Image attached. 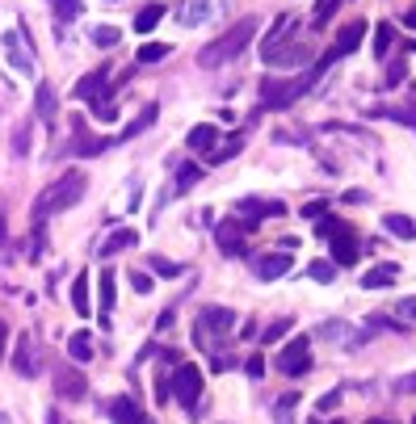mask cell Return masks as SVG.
I'll use <instances>...</instances> for the list:
<instances>
[{
  "label": "cell",
  "instance_id": "obj_1",
  "mask_svg": "<svg viewBox=\"0 0 416 424\" xmlns=\"http://www.w3.org/2000/svg\"><path fill=\"white\" fill-rule=\"evenodd\" d=\"M257 17H244V21H235L231 30H223L215 43H206V47L198 50V63L202 67H223V63H231V59H240L244 55V47L257 38Z\"/></svg>",
  "mask_w": 416,
  "mask_h": 424
},
{
  "label": "cell",
  "instance_id": "obj_2",
  "mask_svg": "<svg viewBox=\"0 0 416 424\" xmlns=\"http://www.w3.org/2000/svg\"><path fill=\"white\" fill-rule=\"evenodd\" d=\"M85 189H89V177L80 173V168H68L55 185H46L38 197H34V223H43L46 214H55V210H68V206H76L80 197H85Z\"/></svg>",
  "mask_w": 416,
  "mask_h": 424
},
{
  "label": "cell",
  "instance_id": "obj_3",
  "mask_svg": "<svg viewBox=\"0 0 416 424\" xmlns=\"http://www.w3.org/2000/svg\"><path fill=\"white\" fill-rule=\"evenodd\" d=\"M231 328H235V311H228V307H202L198 324H193V340L202 349H215L223 336H231Z\"/></svg>",
  "mask_w": 416,
  "mask_h": 424
},
{
  "label": "cell",
  "instance_id": "obj_4",
  "mask_svg": "<svg viewBox=\"0 0 416 424\" xmlns=\"http://www.w3.org/2000/svg\"><path fill=\"white\" fill-rule=\"evenodd\" d=\"M316 236L332 239V261L336 265H353L358 261V232L349 227V223H341V219H320V227H316Z\"/></svg>",
  "mask_w": 416,
  "mask_h": 424
},
{
  "label": "cell",
  "instance_id": "obj_5",
  "mask_svg": "<svg viewBox=\"0 0 416 424\" xmlns=\"http://www.w3.org/2000/svg\"><path fill=\"white\" fill-rule=\"evenodd\" d=\"M202 382H206V378H202V370H198L193 362H177V366H173V378H169L173 399L185 403V408L193 412V408H198V399H202Z\"/></svg>",
  "mask_w": 416,
  "mask_h": 424
},
{
  "label": "cell",
  "instance_id": "obj_6",
  "mask_svg": "<svg viewBox=\"0 0 416 424\" xmlns=\"http://www.w3.org/2000/svg\"><path fill=\"white\" fill-rule=\"evenodd\" d=\"M277 370L286 378L307 374V370H311V340H307V336H294V340L277 353Z\"/></svg>",
  "mask_w": 416,
  "mask_h": 424
},
{
  "label": "cell",
  "instance_id": "obj_7",
  "mask_svg": "<svg viewBox=\"0 0 416 424\" xmlns=\"http://www.w3.org/2000/svg\"><path fill=\"white\" fill-rule=\"evenodd\" d=\"M55 391H59L63 399H72V403H80V399L89 395V378L80 374V366H68V362H63V366L55 370Z\"/></svg>",
  "mask_w": 416,
  "mask_h": 424
},
{
  "label": "cell",
  "instance_id": "obj_8",
  "mask_svg": "<svg viewBox=\"0 0 416 424\" xmlns=\"http://www.w3.org/2000/svg\"><path fill=\"white\" fill-rule=\"evenodd\" d=\"M248 232H257V227H252V223H244V219H223V223L215 227V239H219V248H223L228 256H240Z\"/></svg>",
  "mask_w": 416,
  "mask_h": 424
},
{
  "label": "cell",
  "instance_id": "obj_9",
  "mask_svg": "<svg viewBox=\"0 0 416 424\" xmlns=\"http://www.w3.org/2000/svg\"><path fill=\"white\" fill-rule=\"evenodd\" d=\"M223 0H181L177 4V21L181 26H206L210 17H219Z\"/></svg>",
  "mask_w": 416,
  "mask_h": 424
},
{
  "label": "cell",
  "instance_id": "obj_10",
  "mask_svg": "<svg viewBox=\"0 0 416 424\" xmlns=\"http://www.w3.org/2000/svg\"><path fill=\"white\" fill-rule=\"evenodd\" d=\"M105 76H110V63H101L97 72H89V76H80V85L72 89V97L76 101H89V105H97V101H105Z\"/></svg>",
  "mask_w": 416,
  "mask_h": 424
},
{
  "label": "cell",
  "instance_id": "obj_11",
  "mask_svg": "<svg viewBox=\"0 0 416 424\" xmlns=\"http://www.w3.org/2000/svg\"><path fill=\"white\" fill-rule=\"evenodd\" d=\"M362 38H366V21H349V26H341V34H336V43L328 47L332 59H345V55H353V50L362 47Z\"/></svg>",
  "mask_w": 416,
  "mask_h": 424
},
{
  "label": "cell",
  "instance_id": "obj_12",
  "mask_svg": "<svg viewBox=\"0 0 416 424\" xmlns=\"http://www.w3.org/2000/svg\"><path fill=\"white\" fill-rule=\"evenodd\" d=\"M290 265H294L290 252H270V256H257V261H252V273H257L261 282H277L282 273H290Z\"/></svg>",
  "mask_w": 416,
  "mask_h": 424
},
{
  "label": "cell",
  "instance_id": "obj_13",
  "mask_svg": "<svg viewBox=\"0 0 416 424\" xmlns=\"http://www.w3.org/2000/svg\"><path fill=\"white\" fill-rule=\"evenodd\" d=\"M4 50H9L13 72H34V50H26V43H21V34H17V30H13V34H4Z\"/></svg>",
  "mask_w": 416,
  "mask_h": 424
},
{
  "label": "cell",
  "instance_id": "obj_14",
  "mask_svg": "<svg viewBox=\"0 0 416 424\" xmlns=\"http://www.w3.org/2000/svg\"><path fill=\"white\" fill-rule=\"evenodd\" d=\"M215 143H219V126H215V122H198V126L185 135V147H189V151H215Z\"/></svg>",
  "mask_w": 416,
  "mask_h": 424
},
{
  "label": "cell",
  "instance_id": "obj_15",
  "mask_svg": "<svg viewBox=\"0 0 416 424\" xmlns=\"http://www.w3.org/2000/svg\"><path fill=\"white\" fill-rule=\"evenodd\" d=\"M110 416H114L118 424H151L143 412H139V403L131 399V395H118V399H114V408H110Z\"/></svg>",
  "mask_w": 416,
  "mask_h": 424
},
{
  "label": "cell",
  "instance_id": "obj_16",
  "mask_svg": "<svg viewBox=\"0 0 416 424\" xmlns=\"http://www.w3.org/2000/svg\"><path fill=\"white\" fill-rule=\"evenodd\" d=\"M135 232H131V227H118V232H114V236L105 239V244H101V248H97V256H101V261H110V256H118V252H127V248H135Z\"/></svg>",
  "mask_w": 416,
  "mask_h": 424
},
{
  "label": "cell",
  "instance_id": "obj_17",
  "mask_svg": "<svg viewBox=\"0 0 416 424\" xmlns=\"http://www.w3.org/2000/svg\"><path fill=\"white\" fill-rule=\"evenodd\" d=\"M13 370H17L21 378L38 374V362H34V344H30V336H21V340H17V349H13Z\"/></svg>",
  "mask_w": 416,
  "mask_h": 424
},
{
  "label": "cell",
  "instance_id": "obj_18",
  "mask_svg": "<svg viewBox=\"0 0 416 424\" xmlns=\"http://www.w3.org/2000/svg\"><path fill=\"white\" fill-rule=\"evenodd\" d=\"M307 59V50L303 47H274V50H265V63L270 67H294V63H303Z\"/></svg>",
  "mask_w": 416,
  "mask_h": 424
},
{
  "label": "cell",
  "instance_id": "obj_19",
  "mask_svg": "<svg viewBox=\"0 0 416 424\" xmlns=\"http://www.w3.org/2000/svg\"><path fill=\"white\" fill-rule=\"evenodd\" d=\"M400 278V265H374L366 269V278H362V290H383V286H391Z\"/></svg>",
  "mask_w": 416,
  "mask_h": 424
},
{
  "label": "cell",
  "instance_id": "obj_20",
  "mask_svg": "<svg viewBox=\"0 0 416 424\" xmlns=\"http://www.w3.org/2000/svg\"><path fill=\"white\" fill-rule=\"evenodd\" d=\"M72 307H76V315H92V303H89V273H76V278H72Z\"/></svg>",
  "mask_w": 416,
  "mask_h": 424
},
{
  "label": "cell",
  "instance_id": "obj_21",
  "mask_svg": "<svg viewBox=\"0 0 416 424\" xmlns=\"http://www.w3.org/2000/svg\"><path fill=\"white\" fill-rule=\"evenodd\" d=\"M55 109H59V97H55V85H38V93H34V114L38 118H55Z\"/></svg>",
  "mask_w": 416,
  "mask_h": 424
},
{
  "label": "cell",
  "instance_id": "obj_22",
  "mask_svg": "<svg viewBox=\"0 0 416 424\" xmlns=\"http://www.w3.org/2000/svg\"><path fill=\"white\" fill-rule=\"evenodd\" d=\"M240 214H244V223H248V219H265V214H282V202H257V197H244V202H240Z\"/></svg>",
  "mask_w": 416,
  "mask_h": 424
},
{
  "label": "cell",
  "instance_id": "obj_23",
  "mask_svg": "<svg viewBox=\"0 0 416 424\" xmlns=\"http://www.w3.org/2000/svg\"><path fill=\"white\" fill-rule=\"evenodd\" d=\"M68 357H72V362H89V357H92V336L85 328L68 336Z\"/></svg>",
  "mask_w": 416,
  "mask_h": 424
},
{
  "label": "cell",
  "instance_id": "obj_24",
  "mask_svg": "<svg viewBox=\"0 0 416 424\" xmlns=\"http://www.w3.org/2000/svg\"><path fill=\"white\" fill-rule=\"evenodd\" d=\"M72 131H76V143H72V151H76V156H97V151H105V147H110V139H92V135H85V126H80V122H76Z\"/></svg>",
  "mask_w": 416,
  "mask_h": 424
},
{
  "label": "cell",
  "instance_id": "obj_25",
  "mask_svg": "<svg viewBox=\"0 0 416 424\" xmlns=\"http://www.w3.org/2000/svg\"><path fill=\"white\" fill-rule=\"evenodd\" d=\"M383 227H387L391 236H400V239H416V223L408 219V214H383Z\"/></svg>",
  "mask_w": 416,
  "mask_h": 424
},
{
  "label": "cell",
  "instance_id": "obj_26",
  "mask_svg": "<svg viewBox=\"0 0 416 424\" xmlns=\"http://www.w3.org/2000/svg\"><path fill=\"white\" fill-rule=\"evenodd\" d=\"M160 21H164V4H147V9H139L135 30H139V34H151V30H156Z\"/></svg>",
  "mask_w": 416,
  "mask_h": 424
},
{
  "label": "cell",
  "instance_id": "obj_27",
  "mask_svg": "<svg viewBox=\"0 0 416 424\" xmlns=\"http://www.w3.org/2000/svg\"><path fill=\"white\" fill-rule=\"evenodd\" d=\"M391 43H395V26H391V21H378V26H374V59H387Z\"/></svg>",
  "mask_w": 416,
  "mask_h": 424
},
{
  "label": "cell",
  "instance_id": "obj_28",
  "mask_svg": "<svg viewBox=\"0 0 416 424\" xmlns=\"http://www.w3.org/2000/svg\"><path fill=\"white\" fill-rule=\"evenodd\" d=\"M118 43H122V30H118V26H97V30H92V47L110 50V47H118Z\"/></svg>",
  "mask_w": 416,
  "mask_h": 424
},
{
  "label": "cell",
  "instance_id": "obj_29",
  "mask_svg": "<svg viewBox=\"0 0 416 424\" xmlns=\"http://www.w3.org/2000/svg\"><path fill=\"white\" fill-rule=\"evenodd\" d=\"M290 26H294V17H290V13H282V17H277V26L270 30V38H265V47H261V50H274V47H282V38L290 34Z\"/></svg>",
  "mask_w": 416,
  "mask_h": 424
},
{
  "label": "cell",
  "instance_id": "obj_30",
  "mask_svg": "<svg viewBox=\"0 0 416 424\" xmlns=\"http://www.w3.org/2000/svg\"><path fill=\"white\" fill-rule=\"evenodd\" d=\"M156 114H160V109H156V105H143V114H139L135 122H131V126H127V131H122V139H131V135H143V131H147V126H151V122H156Z\"/></svg>",
  "mask_w": 416,
  "mask_h": 424
},
{
  "label": "cell",
  "instance_id": "obj_31",
  "mask_svg": "<svg viewBox=\"0 0 416 424\" xmlns=\"http://www.w3.org/2000/svg\"><path fill=\"white\" fill-rule=\"evenodd\" d=\"M336 4H341V0H320V4H316V13H311V30H324V26L332 21Z\"/></svg>",
  "mask_w": 416,
  "mask_h": 424
},
{
  "label": "cell",
  "instance_id": "obj_32",
  "mask_svg": "<svg viewBox=\"0 0 416 424\" xmlns=\"http://www.w3.org/2000/svg\"><path fill=\"white\" fill-rule=\"evenodd\" d=\"M164 55H169V47H164V43H143L135 59H139V63H160Z\"/></svg>",
  "mask_w": 416,
  "mask_h": 424
},
{
  "label": "cell",
  "instance_id": "obj_33",
  "mask_svg": "<svg viewBox=\"0 0 416 424\" xmlns=\"http://www.w3.org/2000/svg\"><path fill=\"white\" fill-rule=\"evenodd\" d=\"M198 177H202L198 164H181V168H177V193H185L189 185H198Z\"/></svg>",
  "mask_w": 416,
  "mask_h": 424
},
{
  "label": "cell",
  "instance_id": "obj_34",
  "mask_svg": "<svg viewBox=\"0 0 416 424\" xmlns=\"http://www.w3.org/2000/svg\"><path fill=\"white\" fill-rule=\"evenodd\" d=\"M290 328H294L290 320H277V324H270V328L261 332V344H265V349H270V344H277V340H282V336H286Z\"/></svg>",
  "mask_w": 416,
  "mask_h": 424
},
{
  "label": "cell",
  "instance_id": "obj_35",
  "mask_svg": "<svg viewBox=\"0 0 416 424\" xmlns=\"http://www.w3.org/2000/svg\"><path fill=\"white\" fill-rule=\"evenodd\" d=\"M30 147H34L30 126H17V131H13V156H30Z\"/></svg>",
  "mask_w": 416,
  "mask_h": 424
},
{
  "label": "cell",
  "instance_id": "obj_36",
  "mask_svg": "<svg viewBox=\"0 0 416 424\" xmlns=\"http://www.w3.org/2000/svg\"><path fill=\"white\" fill-rule=\"evenodd\" d=\"M114 307V269H101V311Z\"/></svg>",
  "mask_w": 416,
  "mask_h": 424
},
{
  "label": "cell",
  "instance_id": "obj_37",
  "mask_svg": "<svg viewBox=\"0 0 416 424\" xmlns=\"http://www.w3.org/2000/svg\"><path fill=\"white\" fill-rule=\"evenodd\" d=\"M80 9H85V0H55V13H59V21H72V17H80Z\"/></svg>",
  "mask_w": 416,
  "mask_h": 424
},
{
  "label": "cell",
  "instance_id": "obj_38",
  "mask_svg": "<svg viewBox=\"0 0 416 424\" xmlns=\"http://www.w3.org/2000/svg\"><path fill=\"white\" fill-rule=\"evenodd\" d=\"M151 273H160V278H177L181 265H177V261H164V256H151Z\"/></svg>",
  "mask_w": 416,
  "mask_h": 424
},
{
  "label": "cell",
  "instance_id": "obj_39",
  "mask_svg": "<svg viewBox=\"0 0 416 424\" xmlns=\"http://www.w3.org/2000/svg\"><path fill=\"white\" fill-rule=\"evenodd\" d=\"M240 147H244V139H231L228 147H219V151H210V164H228L231 156H240Z\"/></svg>",
  "mask_w": 416,
  "mask_h": 424
},
{
  "label": "cell",
  "instance_id": "obj_40",
  "mask_svg": "<svg viewBox=\"0 0 416 424\" xmlns=\"http://www.w3.org/2000/svg\"><path fill=\"white\" fill-rule=\"evenodd\" d=\"M395 320H404V324H416V294L400 298V307H395Z\"/></svg>",
  "mask_w": 416,
  "mask_h": 424
},
{
  "label": "cell",
  "instance_id": "obj_41",
  "mask_svg": "<svg viewBox=\"0 0 416 424\" xmlns=\"http://www.w3.org/2000/svg\"><path fill=\"white\" fill-rule=\"evenodd\" d=\"M307 273H311L316 282H332V278H336V265H332V261H316Z\"/></svg>",
  "mask_w": 416,
  "mask_h": 424
},
{
  "label": "cell",
  "instance_id": "obj_42",
  "mask_svg": "<svg viewBox=\"0 0 416 424\" xmlns=\"http://www.w3.org/2000/svg\"><path fill=\"white\" fill-rule=\"evenodd\" d=\"M169 399H173V386H169V374L160 370L156 374V403H169Z\"/></svg>",
  "mask_w": 416,
  "mask_h": 424
},
{
  "label": "cell",
  "instance_id": "obj_43",
  "mask_svg": "<svg viewBox=\"0 0 416 424\" xmlns=\"http://www.w3.org/2000/svg\"><path fill=\"white\" fill-rule=\"evenodd\" d=\"M92 109H97V118H101V122H114V118H118V105H114V101H97Z\"/></svg>",
  "mask_w": 416,
  "mask_h": 424
},
{
  "label": "cell",
  "instance_id": "obj_44",
  "mask_svg": "<svg viewBox=\"0 0 416 424\" xmlns=\"http://www.w3.org/2000/svg\"><path fill=\"white\" fill-rule=\"evenodd\" d=\"M395 395H416V370L404 378H395Z\"/></svg>",
  "mask_w": 416,
  "mask_h": 424
},
{
  "label": "cell",
  "instance_id": "obj_45",
  "mask_svg": "<svg viewBox=\"0 0 416 424\" xmlns=\"http://www.w3.org/2000/svg\"><path fill=\"white\" fill-rule=\"evenodd\" d=\"M404 76H408V63L400 59V63H391V72H387V85H400Z\"/></svg>",
  "mask_w": 416,
  "mask_h": 424
},
{
  "label": "cell",
  "instance_id": "obj_46",
  "mask_svg": "<svg viewBox=\"0 0 416 424\" xmlns=\"http://www.w3.org/2000/svg\"><path fill=\"white\" fill-rule=\"evenodd\" d=\"M244 370H248V378H261V374H265V357H261V353H257V357H248V366H244Z\"/></svg>",
  "mask_w": 416,
  "mask_h": 424
},
{
  "label": "cell",
  "instance_id": "obj_47",
  "mask_svg": "<svg viewBox=\"0 0 416 424\" xmlns=\"http://www.w3.org/2000/svg\"><path fill=\"white\" fill-rule=\"evenodd\" d=\"M131 286H135L139 294H147V290H151V278H147V273H131Z\"/></svg>",
  "mask_w": 416,
  "mask_h": 424
},
{
  "label": "cell",
  "instance_id": "obj_48",
  "mask_svg": "<svg viewBox=\"0 0 416 424\" xmlns=\"http://www.w3.org/2000/svg\"><path fill=\"white\" fill-rule=\"evenodd\" d=\"M324 206H328V202H307L303 214H307V219H324Z\"/></svg>",
  "mask_w": 416,
  "mask_h": 424
},
{
  "label": "cell",
  "instance_id": "obj_49",
  "mask_svg": "<svg viewBox=\"0 0 416 424\" xmlns=\"http://www.w3.org/2000/svg\"><path fill=\"white\" fill-rule=\"evenodd\" d=\"M336 403H341V395H336V391H328V395H324V399H320V412H332Z\"/></svg>",
  "mask_w": 416,
  "mask_h": 424
},
{
  "label": "cell",
  "instance_id": "obj_50",
  "mask_svg": "<svg viewBox=\"0 0 416 424\" xmlns=\"http://www.w3.org/2000/svg\"><path fill=\"white\" fill-rule=\"evenodd\" d=\"M4 353H9V324H0V362H4Z\"/></svg>",
  "mask_w": 416,
  "mask_h": 424
},
{
  "label": "cell",
  "instance_id": "obj_51",
  "mask_svg": "<svg viewBox=\"0 0 416 424\" xmlns=\"http://www.w3.org/2000/svg\"><path fill=\"white\" fill-rule=\"evenodd\" d=\"M345 202H353V206H358V202H366V193H362V189H345Z\"/></svg>",
  "mask_w": 416,
  "mask_h": 424
},
{
  "label": "cell",
  "instance_id": "obj_52",
  "mask_svg": "<svg viewBox=\"0 0 416 424\" xmlns=\"http://www.w3.org/2000/svg\"><path fill=\"white\" fill-rule=\"evenodd\" d=\"M408 26H416V9H412V13H408Z\"/></svg>",
  "mask_w": 416,
  "mask_h": 424
},
{
  "label": "cell",
  "instance_id": "obj_53",
  "mask_svg": "<svg viewBox=\"0 0 416 424\" xmlns=\"http://www.w3.org/2000/svg\"><path fill=\"white\" fill-rule=\"evenodd\" d=\"M0 244H4V219H0Z\"/></svg>",
  "mask_w": 416,
  "mask_h": 424
},
{
  "label": "cell",
  "instance_id": "obj_54",
  "mask_svg": "<svg viewBox=\"0 0 416 424\" xmlns=\"http://www.w3.org/2000/svg\"><path fill=\"white\" fill-rule=\"evenodd\" d=\"M311 424H324V420H311Z\"/></svg>",
  "mask_w": 416,
  "mask_h": 424
}]
</instances>
